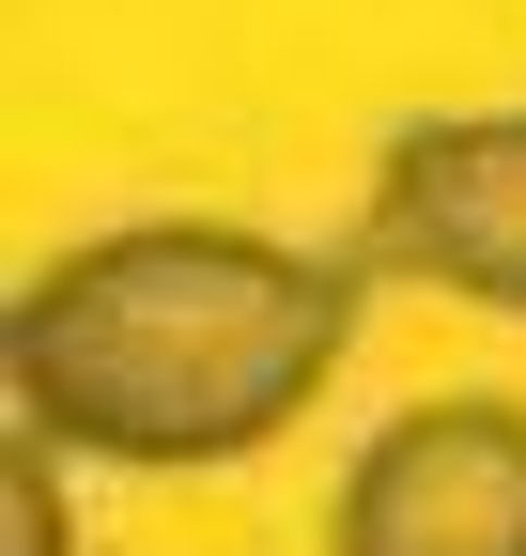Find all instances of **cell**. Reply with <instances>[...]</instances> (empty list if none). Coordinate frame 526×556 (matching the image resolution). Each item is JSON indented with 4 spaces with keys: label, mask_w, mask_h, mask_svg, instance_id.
<instances>
[{
    "label": "cell",
    "mask_w": 526,
    "mask_h": 556,
    "mask_svg": "<svg viewBox=\"0 0 526 556\" xmlns=\"http://www.w3.org/2000/svg\"><path fill=\"white\" fill-rule=\"evenodd\" d=\"M356 356V278L279 232L140 217L62 248L16 294V433L93 464H248L341 387Z\"/></svg>",
    "instance_id": "1"
},
{
    "label": "cell",
    "mask_w": 526,
    "mask_h": 556,
    "mask_svg": "<svg viewBox=\"0 0 526 556\" xmlns=\"http://www.w3.org/2000/svg\"><path fill=\"white\" fill-rule=\"evenodd\" d=\"M356 248H372L387 278H434V294L526 325V109L403 124V139L372 155V217H356Z\"/></svg>",
    "instance_id": "2"
},
{
    "label": "cell",
    "mask_w": 526,
    "mask_h": 556,
    "mask_svg": "<svg viewBox=\"0 0 526 556\" xmlns=\"http://www.w3.org/2000/svg\"><path fill=\"white\" fill-rule=\"evenodd\" d=\"M325 556H526V402H403L341 464Z\"/></svg>",
    "instance_id": "3"
},
{
    "label": "cell",
    "mask_w": 526,
    "mask_h": 556,
    "mask_svg": "<svg viewBox=\"0 0 526 556\" xmlns=\"http://www.w3.org/2000/svg\"><path fill=\"white\" fill-rule=\"evenodd\" d=\"M0 541L16 556H78L62 541V448L47 433H16V464H0Z\"/></svg>",
    "instance_id": "4"
}]
</instances>
